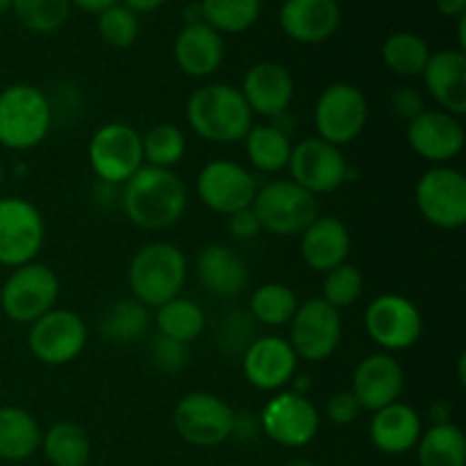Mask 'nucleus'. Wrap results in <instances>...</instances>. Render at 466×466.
Listing matches in <instances>:
<instances>
[{"instance_id": "nucleus-20", "label": "nucleus", "mask_w": 466, "mask_h": 466, "mask_svg": "<svg viewBox=\"0 0 466 466\" xmlns=\"http://www.w3.org/2000/svg\"><path fill=\"white\" fill-rule=\"evenodd\" d=\"M405 390V371L399 360L390 353L367 355L355 367L350 391L358 399L360 408L367 412H378L387 405L396 403Z\"/></svg>"}, {"instance_id": "nucleus-49", "label": "nucleus", "mask_w": 466, "mask_h": 466, "mask_svg": "<svg viewBox=\"0 0 466 466\" xmlns=\"http://www.w3.org/2000/svg\"><path fill=\"white\" fill-rule=\"evenodd\" d=\"M127 9H132L135 14H148L159 9L162 5H167V0H123Z\"/></svg>"}, {"instance_id": "nucleus-22", "label": "nucleus", "mask_w": 466, "mask_h": 466, "mask_svg": "<svg viewBox=\"0 0 466 466\" xmlns=\"http://www.w3.org/2000/svg\"><path fill=\"white\" fill-rule=\"evenodd\" d=\"M428 94L437 107L453 116L466 114V53L460 48H446L431 53L421 73Z\"/></svg>"}, {"instance_id": "nucleus-8", "label": "nucleus", "mask_w": 466, "mask_h": 466, "mask_svg": "<svg viewBox=\"0 0 466 466\" xmlns=\"http://www.w3.org/2000/svg\"><path fill=\"white\" fill-rule=\"evenodd\" d=\"M235 410L212 391H191L176 403L173 426L187 444L196 449H217L232 437Z\"/></svg>"}, {"instance_id": "nucleus-42", "label": "nucleus", "mask_w": 466, "mask_h": 466, "mask_svg": "<svg viewBox=\"0 0 466 466\" xmlns=\"http://www.w3.org/2000/svg\"><path fill=\"white\" fill-rule=\"evenodd\" d=\"M191 360V349L189 344H182V341L168 339V337L157 335L150 344V362L155 364V369H159L162 373H177L189 364Z\"/></svg>"}, {"instance_id": "nucleus-47", "label": "nucleus", "mask_w": 466, "mask_h": 466, "mask_svg": "<svg viewBox=\"0 0 466 466\" xmlns=\"http://www.w3.org/2000/svg\"><path fill=\"white\" fill-rule=\"evenodd\" d=\"M437 12L444 16H464L466 12V0H435Z\"/></svg>"}, {"instance_id": "nucleus-2", "label": "nucleus", "mask_w": 466, "mask_h": 466, "mask_svg": "<svg viewBox=\"0 0 466 466\" xmlns=\"http://www.w3.org/2000/svg\"><path fill=\"white\" fill-rule=\"evenodd\" d=\"M185 114L191 130L212 144H239L253 127V112L239 86L226 82L198 86L187 100Z\"/></svg>"}, {"instance_id": "nucleus-14", "label": "nucleus", "mask_w": 466, "mask_h": 466, "mask_svg": "<svg viewBox=\"0 0 466 466\" xmlns=\"http://www.w3.org/2000/svg\"><path fill=\"white\" fill-rule=\"evenodd\" d=\"M344 323L339 309L326 300L309 299L299 305L294 319L289 321V344L299 360L305 362H326L339 349Z\"/></svg>"}, {"instance_id": "nucleus-41", "label": "nucleus", "mask_w": 466, "mask_h": 466, "mask_svg": "<svg viewBox=\"0 0 466 466\" xmlns=\"http://www.w3.org/2000/svg\"><path fill=\"white\" fill-rule=\"evenodd\" d=\"M255 339V321L250 314L235 312L226 317L218 330V346L230 355H244L250 341Z\"/></svg>"}, {"instance_id": "nucleus-5", "label": "nucleus", "mask_w": 466, "mask_h": 466, "mask_svg": "<svg viewBox=\"0 0 466 466\" xmlns=\"http://www.w3.org/2000/svg\"><path fill=\"white\" fill-rule=\"evenodd\" d=\"M253 212L262 230L276 237H300L319 217V198L294 180H271L255 194Z\"/></svg>"}, {"instance_id": "nucleus-17", "label": "nucleus", "mask_w": 466, "mask_h": 466, "mask_svg": "<svg viewBox=\"0 0 466 466\" xmlns=\"http://www.w3.org/2000/svg\"><path fill=\"white\" fill-rule=\"evenodd\" d=\"M259 185L248 167L232 159H212L196 177V194L212 212L230 217L253 205Z\"/></svg>"}, {"instance_id": "nucleus-30", "label": "nucleus", "mask_w": 466, "mask_h": 466, "mask_svg": "<svg viewBox=\"0 0 466 466\" xmlns=\"http://www.w3.org/2000/svg\"><path fill=\"white\" fill-rule=\"evenodd\" d=\"M248 162L262 173H280L289 167L294 141L291 135L276 127L273 123L253 126L244 139Z\"/></svg>"}, {"instance_id": "nucleus-44", "label": "nucleus", "mask_w": 466, "mask_h": 466, "mask_svg": "<svg viewBox=\"0 0 466 466\" xmlns=\"http://www.w3.org/2000/svg\"><path fill=\"white\" fill-rule=\"evenodd\" d=\"M391 112L400 118V121L410 123L412 118H417L419 114L426 109V103H423V96L419 94L412 86H399V89L391 94Z\"/></svg>"}, {"instance_id": "nucleus-29", "label": "nucleus", "mask_w": 466, "mask_h": 466, "mask_svg": "<svg viewBox=\"0 0 466 466\" xmlns=\"http://www.w3.org/2000/svg\"><path fill=\"white\" fill-rule=\"evenodd\" d=\"M150 328V309L135 299H118L98 319L100 335L118 346H130Z\"/></svg>"}, {"instance_id": "nucleus-31", "label": "nucleus", "mask_w": 466, "mask_h": 466, "mask_svg": "<svg viewBox=\"0 0 466 466\" xmlns=\"http://www.w3.org/2000/svg\"><path fill=\"white\" fill-rule=\"evenodd\" d=\"M419 466H466V437L458 423H435L417 444Z\"/></svg>"}, {"instance_id": "nucleus-40", "label": "nucleus", "mask_w": 466, "mask_h": 466, "mask_svg": "<svg viewBox=\"0 0 466 466\" xmlns=\"http://www.w3.org/2000/svg\"><path fill=\"white\" fill-rule=\"evenodd\" d=\"M98 35L112 48H130L139 39V18L118 3L98 14Z\"/></svg>"}, {"instance_id": "nucleus-39", "label": "nucleus", "mask_w": 466, "mask_h": 466, "mask_svg": "<svg viewBox=\"0 0 466 466\" xmlns=\"http://www.w3.org/2000/svg\"><path fill=\"white\" fill-rule=\"evenodd\" d=\"M364 291V278L362 271L353 264L344 262L339 267L330 268L328 273H323V296L328 305H332L335 309H346L350 305H355L360 300Z\"/></svg>"}, {"instance_id": "nucleus-34", "label": "nucleus", "mask_w": 466, "mask_h": 466, "mask_svg": "<svg viewBox=\"0 0 466 466\" xmlns=\"http://www.w3.org/2000/svg\"><path fill=\"white\" fill-rule=\"evenodd\" d=\"M299 296L285 282H267L250 294L248 314L255 323L267 328L289 326L299 309Z\"/></svg>"}, {"instance_id": "nucleus-52", "label": "nucleus", "mask_w": 466, "mask_h": 466, "mask_svg": "<svg viewBox=\"0 0 466 466\" xmlns=\"http://www.w3.org/2000/svg\"><path fill=\"white\" fill-rule=\"evenodd\" d=\"M287 466H319V464L312 462V460H296V462H291Z\"/></svg>"}, {"instance_id": "nucleus-38", "label": "nucleus", "mask_w": 466, "mask_h": 466, "mask_svg": "<svg viewBox=\"0 0 466 466\" xmlns=\"http://www.w3.org/2000/svg\"><path fill=\"white\" fill-rule=\"evenodd\" d=\"M18 21L36 35L57 32L71 16V0H12Z\"/></svg>"}, {"instance_id": "nucleus-11", "label": "nucleus", "mask_w": 466, "mask_h": 466, "mask_svg": "<svg viewBox=\"0 0 466 466\" xmlns=\"http://www.w3.org/2000/svg\"><path fill=\"white\" fill-rule=\"evenodd\" d=\"M419 214L440 230H458L466 223V176L460 168L431 167L414 187Z\"/></svg>"}, {"instance_id": "nucleus-10", "label": "nucleus", "mask_w": 466, "mask_h": 466, "mask_svg": "<svg viewBox=\"0 0 466 466\" xmlns=\"http://www.w3.org/2000/svg\"><path fill=\"white\" fill-rule=\"evenodd\" d=\"M364 330L382 353H400L421 339L423 314L412 299L403 294H380L364 312Z\"/></svg>"}, {"instance_id": "nucleus-46", "label": "nucleus", "mask_w": 466, "mask_h": 466, "mask_svg": "<svg viewBox=\"0 0 466 466\" xmlns=\"http://www.w3.org/2000/svg\"><path fill=\"white\" fill-rule=\"evenodd\" d=\"M428 414H431V419H432V426H435V423H451L453 421V408H451L449 403H446V400H435V403L431 405V410H428Z\"/></svg>"}, {"instance_id": "nucleus-25", "label": "nucleus", "mask_w": 466, "mask_h": 466, "mask_svg": "<svg viewBox=\"0 0 466 466\" xmlns=\"http://www.w3.org/2000/svg\"><path fill=\"white\" fill-rule=\"evenodd\" d=\"M173 57L185 76L203 80L221 68L226 57V44L221 32L208 23H191L180 30L173 44Z\"/></svg>"}, {"instance_id": "nucleus-48", "label": "nucleus", "mask_w": 466, "mask_h": 466, "mask_svg": "<svg viewBox=\"0 0 466 466\" xmlns=\"http://www.w3.org/2000/svg\"><path fill=\"white\" fill-rule=\"evenodd\" d=\"M118 3H121V0H71V7L76 5V7L85 9V12H89V14H100Z\"/></svg>"}, {"instance_id": "nucleus-27", "label": "nucleus", "mask_w": 466, "mask_h": 466, "mask_svg": "<svg viewBox=\"0 0 466 466\" xmlns=\"http://www.w3.org/2000/svg\"><path fill=\"white\" fill-rule=\"evenodd\" d=\"M423 432L421 417L412 405L396 400L387 408L373 412L369 423L371 444L385 455H405L417 449L419 437Z\"/></svg>"}, {"instance_id": "nucleus-23", "label": "nucleus", "mask_w": 466, "mask_h": 466, "mask_svg": "<svg viewBox=\"0 0 466 466\" xmlns=\"http://www.w3.org/2000/svg\"><path fill=\"white\" fill-rule=\"evenodd\" d=\"M278 18L289 39L321 44L339 30L341 9L337 0H285Z\"/></svg>"}, {"instance_id": "nucleus-18", "label": "nucleus", "mask_w": 466, "mask_h": 466, "mask_svg": "<svg viewBox=\"0 0 466 466\" xmlns=\"http://www.w3.org/2000/svg\"><path fill=\"white\" fill-rule=\"evenodd\" d=\"M241 371L248 385L259 391H282L299 371V355L280 335L255 337L241 355Z\"/></svg>"}, {"instance_id": "nucleus-43", "label": "nucleus", "mask_w": 466, "mask_h": 466, "mask_svg": "<svg viewBox=\"0 0 466 466\" xmlns=\"http://www.w3.org/2000/svg\"><path fill=\"white\" fill-rule=\"evenodd\" d=\"M360 412H362V408H360L358 399H355L350 390L337 391V394H332L330 399H328L326 417L330 419L335 426H350V423L358 421Z\"/></svg>"}, {"instance_id": "nucleus-1", "label": "nucleus", "mask_w": 466, "mask_h": 466, "mask_svg": "<svg viewBox=\"0 0 466 466\" xmlns=\"http://www.w3.org/2000/svg\"><path fill=\"white\" fill-rule=\"evenodd\" d=\"M121 208L127 221L141 230H168L185 217L189 191L185 180L171 168L141 167L121 185Z\"/></svg>"}, {"instance_id": "nucleus-9", "label": "nucleus", "mask_w": 466, "mask_h": 466, "mask_svg": "<svg viewBox=\"0 0 466 466\" xmlns=\"http://www.w3.org/2000/svg\"><path fill=\"white\" fill-rule=\"evenodd\" d=\"M59 299V278L41 262L12 268L0 289V308L14 323H35L55 308Z\"/></svg>"}, {"instance_id": "nucleus-28", "label": "nucleus", "mask_w": 466, "mask_h": 466, "mask_svg": "<svg viewBox=\"0 0 466 466\" xmlns=\"http://www.w3.org/2000/svg\"><path fill=\"white\" fill-rule=\"evenodd\" d=\"M39 421L35 414L16 405L0 408V460L5 462H23L41 449Z\"/></svg>"}, {"instance_id": "nucleus-37", "label": "nucleus", "mask_w": 466, "mask_h": 466, "mask_svg": "<svg viewBox=\"0 0 466 466\" xmlns=\"http://www.w3.org/2000/svg\"><path fill=\"white\" fill-rule=\"evenodd\" d=\"M144 164L155 168H171L182 162L187 153V139L173 123H157L146 135H141Z\"/></svg>"}, {"instance_id": "nucleus-45", "label": "nucleus", "mask_w": 466, "mask_h": 466, "mask_svg": "<svg viewBox=\"0 0 466 466\" xmlns=\"http://www.w3.org/2000/svg\"><path fill=\"white\" fill-rule=\"evenodd\" d=\"M228 230L235 239L250 241L262 232V226H259V218L255 217L253 208H246L228 217Z\"/></svg>"}, {"instance_id": "nucleus-53", "label": "nucleus", "mask_w": 466, "mask_h": 466, "mask_svg": "<svg viewBox=\"0 0 466 466\" xmlns=\"http://www.w3.org/2000/svg\"><path fill=\"white\" fill-rule=\"evenodd\" d=\"M12 9V0H0V14L9 12Z\"/></svg>"}, {"instance_id": "nucleus-7", "label": "nucleus", "mask_w": 466, "mask_h": 466, "mask_svg": "<svg viewBox=\"0 0 466 466\" xmlns=\"http://www.w3.org/2000/svg\"><path fill=\"white\" fill-rule=\"evenodd\" d=\"M86 157L98 182L114 187L126 185L144 167L139 130L130 123H105L91 135Z\"/></svg>"}, {"instance_id": "nucleus-4", "label": "nucleus", "mask_w": 466, "mask_h": 466, "mask_svg": "<svg viewBox=\"0 0 466 466\" xmlns=\"http://www.w3.org/2000/svg\"><path fill=\"white\" fill-rule=\"evenodd\" d=\"M53 107L39 86L9 85L0 91V144L9 150H32L48 137Z\"/></svg>"}, {"instance_id": "nucleus-21", "label": "nucleus", "mask_w": 466, "mask_h": 466, "mask_svg": "<svg viewBox=\"0 0 466 466\" xmlns=\"http://www.w3.org/2000/svg\"><path fill=\"white\" fill-rule=\"evenodd\" d=\"M239 91L253 116L259 114V116L276 118L289 112L296 85L287 66L278 62H259L248 68Z\"/></svg>"}, {"instance_id": "nucleus-36", "label": "nucleus", "mask_w": 466, "mask_h": 466, "mask_svg": "<svg viewBox=\"0 0 466 466\" xmlns=\"http://www.w3.org/2000/svg\"><path fill=\"white\" fill-rule=\"evenodd\" d=\"M203 18L221 35L250 30L262 12V0H200Z\"/></svg>"}, {"instance_id": "nucleus-51", "label": "nucleus", "mask_w": 466, "mask_h": 466, "mask_svg": "<svg viewBox=\"0 0 466 466\" xmlns=\"http://www.w3.org/2000/svg\"><path fill=\"white\" fill-rule=\"evenodd\" d=\"M464 367H466V353L460 355V360H458V378H460V385H464V382H466Z\"/></svg>"}, {"instance_id": "nucleus-19", "label": "nucleus", "mask_w": 466, "mask_h": 466, "mask_svg": "<svg viewBox=\"0 0 466 466\" xmlns=\"http://www.w3.org/2000/svg\"><path fill=\"white\" fill-rule=\"evenodd\" d=\"M408 144L421 159L432 167L453 162L466 144L462 121L441 109H423L408 123Z\"/></svg>"}, {"instance_id": "nucleus-54", "label": "nucleus", "mask_w": 466, "mask_h": 466, "mask_svg": "<svg viewBox=\"0 0 466 466\" xmlns=\"http://www.w3.org/2000/svg\"><path fill=\"white\" fill-rule=\"evenodd\" d=\"M3 180H5V168H3V162H0V187H3Z\"/></svg>"}, {"instance_id": "nucleus-33", "label": "nucleus", "mask_w": 466, "mask_h": 466, "mask_svg": "<svg viewBox=\"0 0 466 466\" xmlns=\"http://www.w3.org/2000/svg\"><path fill=\"white\" fill-rule=\"evenodd\" d=\"M155 323H157L159 335L182 341V344H191L203 335L208 317L196 300L177 296V299L159 305L157 312H155Z\"/></svg>"}, {"instance_id": "nucleus-24", "label": "nucleus", "mask_w": 466, "mask_h": 466, "mask_svg": "<svg viewBox=\"0 0 466 466\" xmlns=\"http://www.w3.org/2000/svg\"><path fill=\"white\" fill-rule=\"evenodd\" d=\"M350 230L341 218L319 214L300 235V258L312 271L328 273L350 255Z\"/></svg>"}, {"instance_id": "nucleus-13", "label": "nucleus", "mask_w": 466, "mask_h": 466, "mask_svg": "<svg viewBox=\"0 0 466 466\" xmlns=\"http://www.w3.org/2000/svg\"><path fill=\"white\" fill-rule=\"evenodd\" d=\"M287 171H289V180H294L317 198L344 187L353 173L341 148L319 137H308L294 144Z\"/></svg>"}, {"instance_id": "nucleus-26", "label": "nucleus", "mask_w": 466, "mask_h": 466, "mask_svg": "<svg viewBox=\"0 0 466 466\" xmlns=\"http://www.w3.org/2000/svg\"><path fill=\"white\" fill-rule=\"evenodd\" d=\"M196 276L209 294L235 299L250 280L248 264L226 244H208L196 258Z\"/></svg>"}, {"instance_id": "nucleus-12", "label": "nucleus", "mask_w": 466, "mask_h": 466, "mask_svg": "<svg viewBox=\"0 0 466 466\" xmlns=\"http://www.w3.org/2000/svg\"><path fill=\"white\" fill-rule=\"evenodd\" d=\"M46 241L39 208L21 196L0 198V264L18 268L35 262Z\"/></svg>"}, {"instance_id": "nucleus-50", "label": "nucleus", "mask_w": 466, "mask_h": 466, "mask_svg": "<svg viewBox=\"0 0 466 466\" xmlns=\"http://www.w3.org/2000/svg\"><path fill=\"white\" fill-rule=\"evenodd\" d=\"M191 23H205L203 18V9L198 5H187L185 9V25H191Z\"/></svg>"}, {"instance_id": "nucleus-3", "label": "nucleus", "mask_w": 466, "mask_h": 466, "mask_svg": "<svg viewBox=\"0 0 466 466\" xmlns=\"http://www.w3.org/2000/svg\"><path fill=\"white\" fill-rule=\"evenodd\" d=\"M189 262L180 246L171 241H150L141 246L127 267V285L132 299L146 308H155L177 299L187 285Z\"/></svg>"}, {"instance_id": "nucleus-16", "label": "nucleus", "mask_w": 466, "mask_h": 466, "mask_svg": "<svg viewBox=\"0 0 466 466\" xmlns=\"http://www.w3.org/2000/svg\"><path fill=\"white\" fill-rule=\"evenodd\" d=\"M321 428V414L305 394L282 390L267 400L259 414V431L285 449H303Z\"/></svg>"}, {"instance_id": "nucleus-32", "label": "nucleus", "mask_w": 466, "mask_h": 466, "mask_svg": "<svg viewBox=\"0 0 466 466\" xmlns=\"http://www.w3.org/2000/svg\"><path fill=\"white\" fill-rule=\"evenodd\" d=\"M41 451L53 466H86L91 460V440L77 423L57 421L41 437Z\"/></svg>"}, {"instance_id": "nucleus-15", "label": "nucleus", "mask_w": 466, "mask_h": 466, "mask_svg": "<svg viewBox=\"0 0 466 466\" xmlns=\"http://www.w3.org/2000/svg\"><path fill=\"white\" fill-rule=\"evenodd\" d=\"M86 337L89 330L80 314L66 308H53L30 323L27 349L46 367H64L80 358Z\"/></svg>"}, {"instance_id": "nucleus-35", "label": "nucleus", "mask_w": 466, "mask_h": 466, "mask_svg": "<svg viewBox=\"0 0 466 466\" xmlns=\"http://www.w3.org/2000/svg\"><path fill=\"white\" fill-rule=\"evenodd\" d=\"M431 59L426 39L414 32H394L382 44V62L394 76L419 77Z\"/></svg>"}, {"instance_id": "nucleus-6", "label": "nucleus", "mask_w": 466, "mask_h": 466, "mask_svg": "<svg viewBox=\"0 0 466 466\" xmlns=\"http://www.w3.org/2000/svg\"><path fill=\"white\" fill-rule=\"evenodd\" d=\"M312 121L319 139L337 148L353 144L369 123L367 96L350 82H332L319 94Z\"/></svg>"}]
</instances>
